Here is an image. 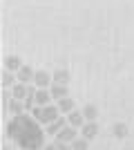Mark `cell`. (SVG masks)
<instances>
[{
    "label": "cell",
    "instance_id": "obj_21",
    "mask_svg": "<svg viewBox=\"0 0 134 150\" xmlns=\"http://www.w3.org/2000/svg\"><path fill=\"white\" fill-rule=\"evenodd\" d=\"M45 150H58V146H56V144H54V146H47Z\"/></svg>",
    "mask_w": 134,
    "mask_h": 150
},
{
    "label": "cell",
    "instance_id": "obj_15",
    "mask_svg": "<svg viewBox=\"0 0 134 150\" xmlns=\"http://www.w3.org/2000/svg\"><path fill=\"white\" fill-rule=\"evenodd\" d=\"M58 110L60 112H65V114H72L74 112V101L67 96V99H63V101H58Z\"/></svg>",
    "mask_w": 134,
    "mask_h": 150
},
{
    "label": "cell",
    "instance_id": "obj_20",
    "mask_svg": "<svg viewBox=\"0 0 134 150\" xmlns=\"http://www.w3.org/2000/svg\"><path fill=\"white\" fill-rule=\"evenodd\" d=\"M56 146H58V150H72L67 144H56Z\"/></svg>",
    "mask_w": 134,
    "mask_h": 150
},
{
    "label": "cell",
    "instance_id": "obj_17",
    "mask_svg": "<svg viewBox=\"0 0 134 150\" xmlns=\"http://www.w3.org/2000/svg\"><path fill=\"white\" fill-rule=\"evenodd\" d=\"M22 110H25V101H16V99H13L11 103H9V112H13L16 117H20Z\"/></svg>",
    "mask_w": 134,
    "mask_h": 150
},
{
    "label": "cell",
    "instance_id": "obj_8",
    "mask_svg": "<svg viewBox=\"0 0 134 150\" xmlns=\"http://www.w3.org/2000/svg\"><path fill=\"white\" fill-rule=\"evenodd\" d=\"M67 121H69V128H83V125L87 123L81 110H74L72 114H67Z\"/></svg>",
    "mask_w": 134,
    "mask_h": 150
},
{
    "label": "cell",
    "instance_id": "obj_6",
    "mask_svg": "<svg viewBox=\"0 0 134 150\" xmlns=\"http://www.w3.org/2000/svg\"><path fill=\"white\" fill-rule=\"evenodd\" d=\"M81 132H83V139H87V141H92V139L98 134V123L96 121H87V123L81 128Z\"/></svg>",
    "mask_w": 134,
    "mask_h": 150
},
{
    "label": "cell",
    "instance_id": "obj_12",
    "mask_svg": "<svg viewBox=\"0 0 134 150\" xmlns=\"http://www.w3.org/2000/svg\"><path fill=\"white\" fill-rule=\"evenodd\" d=\"M49 99H51V94L47 92V90H36V105L38 108L49 105Z\"/></svg>",
    "mask_w": 134,
    "mask_h": 150
},
{
    "label": "cell",
    "instance_id": "obj_10",
    "mask_svg": "<svg viewBox=\"0 0 134 150\" xmlns=\"http://www.w3.org/2000/svg\"><path fill=\"white\" fill-rule=\"evenodd\" d=\"M5 67H7V72L18 74L20 69H22V61H20V56H9V58L5 61Z\"/></svg>",
    "mask_w": 134,
    "mask_h": 150
},
{
    "label": "cell",
    "instance_id": "obj_14",
    "mask_svg": "<svg viewBox=\"0 0 134 150\" xmlns=\"http://www.w3.org/2000/svg\"><path fill=\"white\" fill-rule=\"evenodd\" d=\"M67 81H69V72H67V69H56V72H54V83L67 85Z\"/></svg>",
    "mask_w": 134,
    "mask_h": 150
},
{
    "label": "cell",
    "instance_id": "obj_2",
    "mask_svg": "<svg viewBox=\"0 0 134 150\" xmlns=\"http://www.w3.org/2000/svg\"><path fill=\"white\" fill-rule=\"evenodd\" d=\"M58 108H54V105H45V108H36L34 110V119L38 121V123H47L49 125L51 121H56L58 119Z\"/></svg>",
    "mask_w": 134,
    "mask_h": 150
},
{
    "label": "cell",
    "instance_id": "obj_7",
    "mask_svg": "<svg viewBox=\"0 0 134 150\" xmlns=\"http://www.w3.org/2000/svg\"><path fill=\"white\" fill-rule=\"evenodd\" d=\"M49 94H51V99H56V101H63V99L69 96V94H67V85H58V83H51Z\"/></svg>",
    "mask_w": 134,
    "mask_h": 150
},
{
    "label": "cell",
    "instance_id": "obj_13",
    "mask_svg": "<svg viewBox=\"0 0 134 150\" xmlns=\"http://www.w3.org/2000/svg\"><path fill=\"white\" fill-rule=\"evenodd\" d=\"M16 81H18V76L13 74V72H2V90H9L16 85Z\"/></svg>",
    "mask_w": 134,
    "mask_h": 150
},
{
    "label": "cell",
    "instance_id": "obj_16",
    "mask_svg": "<svg viewBox=\"0 0 134 150\" xmlns=\"http://www.w3.org/2000/svg\"><path fill=\"white\" fill-rule=\"evenodd\" d=\"M83 117H85V121H96V117H98V110H96L94 105H85L83 110Z\"/></svg>",
    "mask_w": 134,
    "mask_h": 150
},
{
    "label": "cell",
    "instance_id": "obj_9",
    "mask_svg": "<svg viewBox=\"0 0 134 150\" xmlns=\"http://www.w3.org/2000/svg\"><path fill=\"white\" fill-rule=\"evenodd\" d=\"M18 83H22V85H27V83H32L34 81V76H36V72H34L32 67H29V65H22V69H20L18 74Z\"/></svg>",
    "mask_w": 134,
    "mask_h": 150
},
{
    "label": "cell",
    "instance_id": "obj_18",
    "mask_svg": "<svg viewBox=\"0 0 134 150\" xmlns=\"http://www.w3.org/2000/svg\"><path fill=\"white\" fill-rule=\"evenodd\" d=\"M114 134H116L119 139L128 137V125H125V123H116V125H114Z\"/></svg>",
    "mask_w": 134,
    "mask_h": 150
},
{
    "label": "cell",
    "instance_id": "obj_19",
    "mask_svg": "<svg viewBox=\"0 0 134 150\" xmlns=\"http://www.w3.org/2000/svg\"><path fill=\"white\" fill-rule=\"evenodd\" d=\"M87 148H89L87 139H76V141L72 144V150H87Z\"/></svg>",
    "mask_w": 134,
    "mask_h": 150
},
{
    "label": "cell",
    "instance_id": "obj_3",
    "mask_svg": "<svg viewBox=\"0 0 134 150\" xmlns=\"http://www.w3.org/2000/svg\"><path fill=\"white\" fill-rule=\"evenodd\" d=\"M34 85H36L38 90H47V88H51V76H49V72H45V69L36 72V76H34Z\"/></svg>",
    "mask_w": 134,
    "mask_h": 150
},
{
    "label": "cell",
    "instance_id": "obj_4",
    "mask_svg": "<svg viewBox=\"0 0 134 150\" xmlns=\"http://www.w3.org/2000/svg\"><path fill=\"white\" fill-rule=\"evenodd\" d=\"M76 141V128H65L56 134V144H74Z\"/></svg>",
    "mask_w": 134,
    "mask_h": 150
},
{
    "label": "cell",
    "instance_id": "obj_5",
    "mask_svg": "<svg viewBox=\"0 0 134 150\" xmlns=\"http://www.w3.org/2000/svg\"><path fill=\"white\" fill-rule=\"evenodd\" d=\"M67 125H69V121L65 119V117H58L56 121H51V123L47 125V134H54V137H56L58 132H60V130H65Z\"/></svg>",
    "mask_w": 134,
    "mask_h": 150
},
{
    "label": "cell",
    "instance_id": "obj_11",
    "mask_svg": "<svg viewBox=\"0 0 134 150\" xmlns=\"http://www.w3.org/2000/svg\"><path fill=\"white\" fill-rule=\"evenodd\" d=\"M11 94H13V99H16V101H25V99H27V94H29V85L16 83V85L11 88Z\"/></svg>",
    "mask_w": 134,
    "mask_h": 150
},
{
    "label": "cell",
    "instance_id": "obj_1",
    "mask_svg": "<svg viewBox=\"0 0 134 150\" xmlns=\"http://www.w3.org/2000/svg\"><path fill=\"white\" fill-rule=\"evenodd\" d=\"M7 134L16 146L25 150H40L45 146V134L40 130V125L36 119L32 117H13L9 123H7Z\"/></svg>",
    "mask_w": 134,
    "mask_h": 150
}]
</instances>
